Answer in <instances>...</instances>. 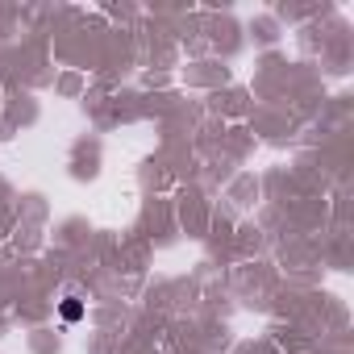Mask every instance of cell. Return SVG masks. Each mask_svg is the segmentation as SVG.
Returning a JSON list of instances; mask_svg holds the SVG:
<instances>
[{
  "label": "cell",
  "mask_w": 354,
  "mask_h": 354,
  "mask_svg": "<svg viewBox=\"0 0 354 354\" xmlns=\"http://www.w3.org/2000/svg\"><path fill=\"white\" fill-rule=\"evenodd\" d=\"M63 317H67V321H80V317H84L80 300H67V304H63Z\"/></svg>",
  "instance_id": "6da1fadb"
}]
</instances>
